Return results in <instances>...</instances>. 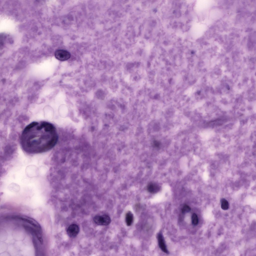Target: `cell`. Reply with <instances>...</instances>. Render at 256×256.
<instances>
[{
	"label": "cell",
	"instance_id": "1",
	"mask_svg": "<svg viewBox=\"0 0 256 256\" xmlns=\"http://www.w3.org/2000/svg\"><path fill=\"white\" fill-rule=\"evenodd\" d=\"M58 138L56 129L52 124L46 121L34 122L24 129L20 143L25 152L38 154L52 149L56 144Z\"/></svg>",
	"mask_w": 256,
	"mask_h": 256
},
{
	"label": "cell",
	"instance_id": "2",
	"mask_svg": "<svg viewBox=\"0 0 256 256\" xmlns=\"http://www.w3.org/2000/svg\"><path fill=\"white\" fill-rule=\"evenodd\" d=\"M93 220L96 224L100 225H108L110 224L111 222L110 217L106 214L96 216L94 217Z\"/></svg>",
	"mask_w": 256,
	"mask_h": 256
},
{
	"label": "cell",
	"instance_id": "3",
	"mask_svg": "<svg viewBox=\"0 0 256 256\" xmlns=\"http://www.w3.org/2000/svg\"><path fill=\"white\" fill-rule=\"evenodd\" d=\"M11 218L20 220L27 222L36 228L41 230V228L38 223L34 219L25 216H12Z\"/></svg>",
	"mask_w": 256,
	"mask_h": 256
},
{
	"label": "cell",
	"instance_id": "4",
	"mask_svg": "<svg viewBox=\"0 0 256 256\" xmlns=\"http://www.w3.org/2000/svg\"><path fill=\"white\" fill-rule=\"evenodd\" d=\"M54 55L56 59L62 61L68 60L71 56L70 54L68 52L62 50H56L54 53Z\"/></svg>",
	"mask_w": 256,
	"mask_h": 256
},
{
	"label": "cell",
	"instance_id": "5",
	"mask_svg": "<svg viewBox=\"0 0 256 256\" xmlns=\"http://www.w3.org/2000/svg\"><path fill=\"white\" fill-rule=\"evenodd\" d=\"M24 226L26 230L36 236L41 244H43V239L41 232V230L34 228L27 225H24Z\"/></svg>",
	"mask_w": 256,
	"mask_h": 256
},
{
	"label": "cell",
	"instance_id": "6",
	"mask_svg": "<svg viewBox=\"0 0 256 256\" xmlns=\"http://www.w3.org/2000/svg\"><path fill=\"white\" fill-rule=\"evenodd\" d=\"M79 228L78 226L76 224L70 225L68 228L67 232L68 236L71 238L75 237L78 234Z\"/></svg>",
	"mask_w": 256,
	"mask_h": 256
},
{
	"label": "cell",
	"instance_id": "7",
	"mask_svg": "<svg viewBox=\"0 0 256 256\" xmlns=\"http://www.w3.org/2000/svg\"><path fill=\"white\" fill-rule=\"evenodd\" d=\"M158 240L159 246L160 248L165 253L168 254V251L167 249L162 236L161 234L160 233L158 234Z\"/></svg>",
	"mask_w": 256,
	"mask_h": 256
},
{
	"label": "cell",
	"instance_id": "8",
	"mask_svg": "<svg viewBox=\"0 0 256 256\" xmlns=\"http://www.w3.org/2000/svg\"><path fill=\"white\" fill-rule=\"evenodd\" d=\"M148 191L151 193H156L160 189V187L158 184L153 182L148 184L147 187Z\"/></svg>",
	"mask_w": 256,
	"mask_h": 256
},
{
	"label": "cell",
	"instance_id": "9",
	"mask_svg": "<svg viewBox=\"0 0 256 256\" xmlns=\"http://www.w3.org/2000/svg\"><path fill=\"white\" fill-rule=\"evenodd\" d=\"M134 216L133 214L130 211H128L126 214L125 216V221L128 226H131L134 221Z\"/></svg>",
	"mask_w": 256,
	"mask_h": 256
},
{
	"label": "cell",
	"instance_id": "10",
	"mask_svg": "<svg viewBox=\"0 0 256 256\" xmlns=\"http://www.w3.org/2000/svg\"><path fill=\"white\" fill-rule=\"evenodd\" d=\"M221 208L224 210H226L229 208V204L228 201L224 198H222L221 200Z\"/></svg>",
	"mask_w": 256,
	"mask_h": 256
},
{
	"label": "cell",
	"instance_id": "11",
	"mask_svg": "<svg viewBox=\"0 0 256 256\" xmlns=\"http://www.w3.org/2000/svg\"><path fill=\"white\" fill-rule=\"evenodd\" d=\"M192 224L195 225H197L198 222V220L197 215L195 213L193 214L192 216Z\"/></svg>",
	"mask_w": 256,
	"mask_h": 256
},
{
	"label": "cell",
	"instance_id": "12",
	"mask_svg": "<svg viewBox=\"0 0 256 256\" xmlns=\"http://www.w3.org/2000/svg\"><path fill=\"white\" fill-rule=\"evenodd\" d=\"M191 210L190 207L187 205H185L182 208V210L183 213H186L189 212Z\"/></svg>",
	"mask_w": 256,
	"mask_h": 256
},
{
	"label": "cell",
	"instance_id": "13",
	"mask_svg": "<svg viewBox=\"0 0 256 256\" xmlns=\"http://www.w3.org/2000/svg\"><path fill=\"white\" fill-rule=\"evenodd\" d=\"M154 144L155 146L158 147L160 145V143L158 142L155 141L154 142Z\"/></svg>",
	"mask_w": 256,
	"mask_h": 256
},
{
	"label": "cell",
	"instance_id": "14",
	"mask_svg": "<svg viewBox=\"0 0 256 256\" xmlns=\"http://www.w3.org/2000/svg\"><path fill=\"white\" fill-rule=\"evenodd\" d=\"M198 94H200V91H199V92H198Z\"/></svg>",
	"mask_w": 256,
	"mask_h": 256
}]
</instances>
